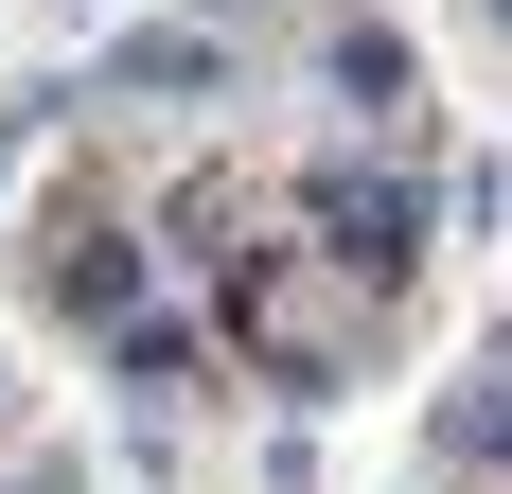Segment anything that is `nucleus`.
I'll list each match as a JSON object with an SVG mask.
<instances>
[{
	"label": "nucleus",
	"mask_w": 512,
	"mask_h": 494,
	"mask_svg": "<svg viewBox=\"0 0 512 494\" xmlns=\"http://www.w3.org/2000/svg\"><path fill=\"white\" fill-rule=\"evenodd\" d=\"M371 318H389V300H371L354 265H318V247H248V265H230V336H248L301 406L371 371Z\"/></svg>",
	"instance_id": "obj_1"
},
{
	"label": "nucleus",
	"mask_w": 512,
	"mask_h": 494,
	"mask_svg": "<svg viewBox=\"0 0 512 494\" xmlns=\"http://www.w3.org/2000/svg\"><path fill=\"white\" fill-rule=\"evenodd\" d=\"M301 230H318V265H354L371 300H407V265H424V195L389 177V159H318V177H301Z\"/></svg>",
	"instance_id": "obj_2"
},
{
	"label": "nucleus",
	"mask_w": 512,
	"mask_h": 494,
	"mask_svg": "<svg viewBox=\"0 0 512 494\" xmlns=\"http://www.w3.org/2000/svg\"><path fill=\"white\" fill-rule=\"evenodd\" d=\"M248 71V36L230 18H142V36H106V106H195Z\"/></svg>",
	"instance_id": "obj_3"
},
{
	"label": "nucleus",
	"mask_w": 512,
	"mask_h": 494,
	"mask_svg": "<svg viewBox=\"0 0 512 494\" xmlns=\"http://www.w3.org/2000/svg\"><path fill=\"white\" fill-rule=\"evenodd\" d=\"M36 283L71 300L89 336H106V318H142V230H53V265H36Z\"/></svg>",
	"instance_id": "obj_4"
},
{
	"label": "nucleus",
	"mask_w": 512,
	"mask_h": 494,
	"mask_svg": "<svg viewBox=\"0 0 512 494\" xmlns=\"http://www.w3.org/2000/svg\"><path fill=\"white\" fill-rule=\"evenodd\" d=\"M336 106H371V124H407V106H424V53L389 36V18H336Z\"/></svg>",
	"instance_id": "obj_5"
},
{
	"label": "nucleus",
	"mask_w": 512,
	"mask_h": 494,
	"mask_svg": "<svg viewBox=\"0 0 512 494\" xmlns=\"http://www.w3.org/2000/svg\"><path fill=\"white\" fill-rule=\"evenodd\" d=\"M106 353H124V389H177V371H195V318H124Z\"/></svg>",
	"instance_id": "obj_6"
},
{
	"label": "nucleus",
	"mask_w": 512,
	"mask_h": 494,
	"mask_svg": "<svg viewBox=\"0 0 512 494\" xmlns=\"http://www.w3.org/2000/svg\"><path fill=\"white\" fill-rule=\"evenodd\" d=\"M0 494H89V459H71V442H36V459H18Z\"/></svg>",
	"instance_id": "obj_7"
},
{
	"label": "nucleus",
	"mask_w": 512,
	"mask_h": 494,
	"mask_svg": "<svg viewBox=\"0 0 512 494\" xmlns=\"http://www.w3.org/2000/svg\"><path fill=\"white\" fill-rule=\"evenodd\" d=\"M0 424H18V389H0Z\"/></svg>",
	"instance_id": "obj_8"
},
{
	"label": "nucleus",
	"mask_w": 512,
	"mask_h": 494,
	"mask_svg": "<svg viewBox=\"0 0 512 494\" xmlns=\"http://www.w3.org/2000/svg\"><path fill=\"white\" fill-rule=\"evenodd\" d=\"M495 18H512V0H495Z\"/></svg>",
	"instance_id": "obj_9"
}]
</instances>
